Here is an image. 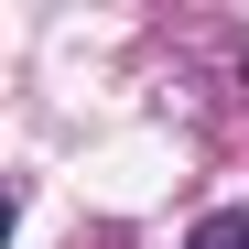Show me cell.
<instances>
[{
    "label": "cell",
    "mask_w": 249,
    "mask_h": 249,
    "mask_svg": "<svg viewBox=\"0 0 249 249\" xmlns=\"http://www.w3.org/2000/svg\"><path fill=\"white\" fill-rule=\"evenodd\" d=\"M195 249H249V228H238V217H206V228H195Z\"/></svg>",
    "instance_id": "1"
}]
</instances>
